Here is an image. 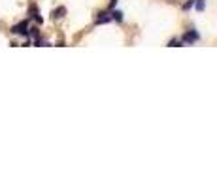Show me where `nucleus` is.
Wrapping results in <instances>:
<instances>
[{"instance_id": "nucleus-3", "label": "nucleus", "mask_w": 217, "mask_h": 189, "mask_svg": "<svg viewBox=\"0 0 217 189\" xmlns=\"http://www.w3.org/2000/svg\"><path fill=\"white\" fill-rule=\"evenodd\" d=\"M64 15H66V8L64 6H59L57 10L51 11V19H53V21H59V19H62Z\"/></svg>"}, {"instance_id": "nucleus-4", "label": "nucleus", "mask_w": 217, "mask_h": 189, "mask_svg": "<svg viewBox=\"0 0 217 189\" xmlns=\"http://www.w3.org/2000/svg\"><path fill=\"white\" fill-rule=\"evenodd\" d=\"M110 21H111V17H110L108 11H100L98 17H96V25H106V23H110Z\"/></svg>"}, {"instance_id": "nucleus-9", "label": "nucleus", "mask_w": 217, "mask_h": 189, "mask_svg": "<svg viewBox=\"0 0 217 189\" xmlns=\"http://www.w3.org/2000/svg\"><path fill=\"white\" fill-rule=\"evenodd\" d=\"M29 36H32V38H38V29H29Z\"/></svg>"}, {"instance_id": "nucleus-7", "label": "nucleus", "mask_w": 217, "mask_h": 189, "mask_svg": "<svg viewBox=\"0 0 217 189\" xmlns=\"http://www.w3.org/2000/svg\"><path fill=\"white\" fill-rule=\"evenodd\" d=\"M191 8H195V0H187V2L183 4V11H189Z\"/></svg>"}, {"instance_id": "nucleus-10", "label": "nucleus", "mask_w": 217, "mask_h": 189, "mask_svg": "<svg viewBox=\"0 0 217 189\" xmlns=\"http://www.w3.org/2000/svg\"><path fill=\"white\" fill-rule=\"evenodd\" d=\"M115 6H117V0H111V2H110V10H113Z\"/></svg>"}, {"instance_id": "nucleus-8", "label": "nucleus", "mask_w": 217, "mask_h": 189, "mask_svg": "<svg viewBox=\"0 0 217 189\" xmlns=\"http://www.w3.org/2000/svg\"><path fill=\"white\" fill-rule=\"evenodd\" d=\"M195 8L198 11H204V0H195Z\"/></svg>"}, {"instance_id": "nucleus-5", "label": "nucleus", "mask_w": 217, "mask_h": 189, "mask_svg": "<svg viewBox=\"0 0 217 189\" xmlns=\"http://www.w3.org/2000/svg\"><path fill=\"white\" fill-rule=\"evenodd\" d=\"M110 17L113 19V21H117V23H121V21H123V13H121V11H119V10L111 11V13H110Z\"/></svg>"}, {"instance_id": "nucleus-2", "label": "nucleus", "mask_w": 217, "mask_h": 189, "mask_svg": "<svg viewBox=\"0 0 217 189\" xmlns=\"http://www.w3.org/2000/svg\"><path fill=\"white\" fill-rule=\"evenodd\" d=\"M183 44H185V46H191V44H195L196 42V40H200V34H198V32H196L195 29H191V30H189L187 32V34H183Z\"/></svg>"}, {"instance_id": "nucleus-1", "label": "nucleus", "mask_w": 217, "mask_h": 189, "mask_svg": "<svg viewBox=\"0 0 217 189\" xmlns=\"http://www.w3.org/2000/svg\"><path fill=\"white\" fill-rule=\"evenodd\" d=\"M11 34H21V36H29V21H21L15 27H11Z\"/></svg>"}, {"instance_id": "nucleus-6", "label": "nucleus", "mask_w": 217, "mask_h": 189, "mask_svg": "<svg viewBox=\"0 0 217 189\" xmlns=\"http://www.w3.org/2000/svg\"><path fill=\"white\" fill-rule=\"evenodd\" d=\"M185 44H183V40H178V38H174V40H170L168 42V47H183Z\"/></svg>"}]
</instances>
